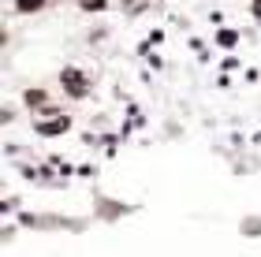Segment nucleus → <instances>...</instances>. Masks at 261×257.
Here are the masks:
<instances>
[{
  "instance_id": "obj_1",
  "label": "nucleus",
  "mask_w": 261,
  "mask_h": 257,
  "mask_svg": "<svg viewBox=\"0 0 261 257\" xmlns=\"http://www.w3.org/2000/svg\"><path fill=\"white\" fill-rule=\"evenodd\" d=\"M60 82H64V90L71 93V97H86L90 93V78L79 71V67H64L60 71Z\"/></svg>"
},
{
  "instance_id": "obj_2",
  "label": "nucleus",
  "mask_w": 261,
  "mask_h": 257,
  "mask_svg": "<svg viewBox=\"0 0 261 257\" xmlns=\"http://www.w3.org/2000/svg\"><path fill=\"white\" fill-rule=\"evenodd\" d=\"M67 127H71V120H67V116H60V120H53V123H41L38 131H41V134H60V131H67Z\"/></svg>"
},
{
  "instance_id": "obj_3",
  "label": "nucleus",
  "mask_w": 261,
  "mask_h": 257,
  "mask_svg": "<svg viewBox=\"0 0 261 257\" xmlns=\"http://www.w3.org/2000/svg\"><path fill=\"white\" fill-rule=\"evenodd\" d=\"M15 8H19V11H41L45 0H15Z\"/></svg>"
},
{
  "instance_id": "obj_4",
  "label": "nucleus",
  "mask_w": 261,
  "mask_h": 257,
  "mask_svg": "<svg viewBox=\"0 0 261 257\" xmlns=\"http://www.w3.org/2000/svg\"><path fill=\"white\" fill-rule=\"evenodd\" d=\"M27 104H45V93L41 90H27Z\"/></svg>"
},
{
  "instance_id": "obj_5",
  "label": "nucleus",
  "mask_w": 261,
  "mask_h": 257,
  "mask_svg": "<svg viewBox=\"0 0 261 257\" xmlns=\"http://www.w3.org/2000/svg\"><path fill=\"white\" fill-rule=\"evenodd\" d=\"M79 4H82V8H86V11H101L105 4H109V0H79Z\"/></svg>"
},
{
  "instance_id": "obj_6",
  "label": "nucleus",
  "mask_w": 261,
  "mask_h": 257,
  "mask_svg": "<svg viewBox=\"0 0 261 257\" xmlns=\"http://www.w3.org/2000/svg\"><path fill=\"white\" fill-rule=\"evenodd\" d=\"M235 38H239L235 30H220V38H217V41H220V45H235Z\"/></svg>"
},
{
  "instance_id": "obj_7",
  "label": "nucleus",
  "mask_w": 261,
  "mask_h": 257,
  "mask_svg": "<svg viewBox=\"0 0 261 257\" xmlns=\"http://www.w3.org/2000/svg\"><path fill=\"white\" fill-rule=\"evenodd\" d=\"M254 15L261 19V0H254Z\"/></svg>"
}]
</instances>
